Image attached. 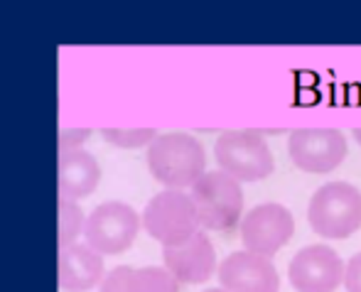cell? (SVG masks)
<instances>
[{
  "label": "cell",
  "mask_w": 361,
  "mask_h": 292,
  "mask_svg": "<svg viewBox=\"0 0 361 292\" xmlns=\"http://www.w3.org/2000/svg\"><path fill=\"white\" fill-rule=\"evenodd\" d=\"M147 170L167 189H192L207 175L204 145L190 133H162L147 147Z\"/></svg>",
  "instance_id": "1"
},
{
  "label": "cell",
  "mask_w": 361,
  "mask_h": 292,
  "mask_svg": "<svg viewBox=\"0 0 361 292\" xmlns=\"http://www.w3.org/2000/svg\"><path fill=\"white\" fill-rule=\"evenodd\" d=\"M307 221L324 238H349L361 229V192L349 182H327L312 194Z\"/></svg>",
  "instance_id": "2"
},
{
  "label": "cell",
  "mask_w": 361,
  "mask_h": 292,
  "mask_svg": "<svg viewBox=\"0 0 361 292\" xmlns=\"http://www.w3.org/2000/svg\"><path fill=\"white\" fill-rule=\"evenodd\" d=\"M214 157L221 172L236 182H261L276 170V160L258 130H228L214 142Z\"/></svg>",
  "instance_id": "3"
},
{
  "label": "cell",
  "mask_w": 361,
  "mask_h": 292,
  "mask_svg": "<svg viewBox=\"0 0 361 292\" xmlns=\"http://www.w3.org/2000/svg\"><path fill=\"white\" fill-rule=\"evenodd\" d=\"M190 197L195 202L200 226L209 231H231L241 224L243 214V189L241 182L228 177L226 172H207L195 187L190 189Z\"/></svg>",
  "instance_id": "4"
},
{
  "label": "cell",
  "mask_w": 361,
  "mask_h": 292,
  "mask_svg": "<svg viewBox=\"0 0 361 292\" xmlns=\"http://www.w3.org/2000/svg\"><path fill=\"white\" fill-rule=\"evenodd\" d=\"M143 229L150 238L162 243V248L195 236L200 231V217L192 197L177 189L155 194L143 212Z\"/></svg>",
  "instance_id": "5"
},
{
  "label": "cell",
  "mask_w": 361,
  "mask_h": 292,
  "mask_svg": "<svg viewBox=\"0 0 361 292\" xmlns=\"http://www.w3.org/2000/svg\"><path fill=\"white\" fill-rule=\"evenodd\" d=\"M143 226V217H138L126 202H104L89 214L84 229V243H89L101 255H118L133 245Z\"/></svg>",
  "instance_id": "6"
},
{
  "label": "cell",
  "mask_w": 361,
  "mask_h": 292,
  "mask_svg": "<svg viewBox=\"0 0 361 292\" xmlns=\"http://www.w3.org/2000/svg\"><path fill=\"white\" fill-rule=\"evenodd\" d=\"M288 152L293 165L307 175H327L347 160V138L337 128H298L290 133Z\"/></svg>",
  "instance_id": "7"
},
{
  "label": "cell",
  "mask_w": 361,
  "mask_h": 292,
  "mask_svg": "<svg viewBox=\"0 0 361 292\" xmlns=\"http://www.w3.org/2000/svg\"><path fill=\"white\" fill-rule=\"evenodd\" d=\"M347 263L332 245L312 243L293 255L288 278L298 292H337L344 285Z\"/></svg>",
  "instance_id": "8"
},
{
  "label": "cell",
  "mask_w": 361,
  "mask_h": 292,
  "mask_svg": "<svg viewBox=\"0 0 361 292\" xmlns=\"http://www.w3.org/2000/svg\"><path fill=\"white\" fill-rule=\"evenodd\" d=\"M295 219L283 204L266 202L253 207L241 219L243 248L263 258H273L293 238Z\"/></svg>",
  "instance_id": "9"
},
{
  "label": "cell",
  "mask_w": 361,
  "mask_h": 292,
  "mask_svg": "<svg viewBox=\"0 0 361 292\" xmlns=\"http://www.w3.org/2000/svg\"><path fill=\"white\" fill-rule=\"evenodd\" d=\"M165 268L180 280V285H202L219 270L216 250L204 231L162 248Z\"/></svg>",
  "instance_id": "10"
},
{
  "label": "cell",
  "mask_w": 361,
  "mask_h": 292,
  "mask_svg": "<svg viewBox=\"0 0 361 292\" xmlns=\"http://www.w3.org/2000/svg\"><path fill=\"white\" fill-rule=\"evenodd\" d=\"M219 288L226 292H278L281 275L271 258H263L251 250H236L226 255L216 270Z\"/></svg>",
  "instance_id": "11"
},
{
  "label": "cell",
  "mask_w": 361,
  "mask_h": 292,
  "mask_svg": "<svg viewBox=\"0 0 361 292\" xmlns=\"http://www.w3.org/2000/svg\"><path fill=\"white\" fill-rule=\"evenodd\" d=\"M104 278V255L96 253L89 243H74L67 248H59L57 280L64 292H89L101 288Z\"/></svg>",
  "instance_id": "12"
},
{
  "label": "cell",
  "mask_w": 361,
  "mask_h": 292,
  "mask_svg": "<svg viewBox=\"0 0 361 292\" xmlns=\"http://www.w3.org/2000/svg\"><path fill=\"white\" fill-rule=\"evenodd\" d=\"M101 182V167L96 157L86 150H67L59 152V165H57V189L59 199L76 202L84 199L99 187Z\"/></svg>",
  "instance_id": "13"
},
{
  "label": "cell",
  "mask_w": 361,
  "mask_h": 292,
  "mask_svg": "<svg viewBox=\"0 0 361 292\" xmlns=\"http://www.w3.org/2000/svg\"><path fill=\"white\" fill-rule=\"evenodd\" d=\"M86 214L76 202L59 199V248L79 243V236H84Z\"/></svg>",
  "instance_id": "14"
},
{
  "label": "cell",
  "mask_w": 361,
  "mask_h": 292,
  "mask_svg": "<svg viewBox=\"0 0 361 292\" xmlns=\"http://www.w3.org/2000/svg\"><path fill=\"white\" fill-rule=\"evenodd\" d=\"M133 292H180V280L167 268H135Z\"/></svg>",
  "instance_id": "15"
},
{
  "label": "cell",
  "mask_w": 361,
  "mask_h": 292,
  "mask_svg": "<svg viewBox=\"0 0 361 292\" xmlns=\"http://www.w3.org/2000/svg\"><path fill=\"white\" fill-rule=\"evenodd\" d=\"M104 138L116 147L133 150V147H150L157 138L155 128H104Z\"/></svg>",
  "instance_id": "16"
},
{
  "label": "cell",
  "mask_w": 361,
  "mask_h": 292,
  "mask_svg": "<svg viewBox=\"0 0 361 292\" xmlns=\"http://www.w3.org/2000/svg\"><path fill=\"white\" fill-rule=\"evenodd\" d=\"M133 273L135 268L130 265H118L104 278L99 292H133Z\"/></svg>",
  "instance_id": "17"
},
{
  "label": "cell",
  "mask_w": 361,
  "mask_h": 292,
  "mask_svg": "<svg viewBox=\"0 0 361 292\" xmlns=\"http://www.w3.org/2000/svg\"><path fill=\"white\" fill-rule=\"evenodd\" d=\"M89 133H91L89 128H74V130L64 128V130L59 133V152L79 150V145L89 138Z\"/></svg>",
  "instance_id": "18"
},
{
  "label": "cell",
  "mask_w": 361,
  "mask_h": 292,
  "mask_svg": "<svg viewBox=\"0 0 361 292\" xmlns=\"http://www.w3.org/2000/svg\"><path fill=\"white\" fill-rule=\"evenodd\" d=\"M344 290L347 292H361V253L352 255L344 273Z\"/></svg>",
  "instance_id": "19"
},
{
  "label": "cell",
  "mask_w": 361,
  "mask_h": 292,
  "mask_svg": "<svg viewBox=\"0 0 361 292\" xmlns=\"http://www.w3.org/2000/svg\"><path fill=\"white\" fill-rule=\"evenodd\" d=\"M352 133H354V140H357V142H359V145H361V128H354V130H352Z\"/></svg>",
  "instance_id": "20"
},
{
  "label": "cell",
  "mask_w": 361,
  "mask_h": 292,
  "mask_svg": "<svg viewBox=\"0 0 361 292\" xmlns=\"http://www.w3.org/2000/svg\"><path fill=\"white\" fill-rule=\"evenodd\" d=\"M204 292H226L224 288H212V290H204Z\"/></svg>",
  "instance_id": "21"
}]
</instances>
